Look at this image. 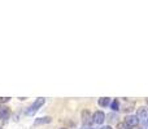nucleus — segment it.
Instances as JSON below:
<instances>
[{"instance_id":"1","label":"nucleus","mask_w":148,"mask_h":129,"mask_svg":"<svg viewBox=\"0 0 148 129\" xmlns=\"http://www.w3.org/2000/svg\"><path fill=\"white\" fill-rule=\"evenodd\" d=\"M44 102H46V98H43V97H39V98H36L35 102H34V103L31 105V106L29 107L27 110H26V115H34L39 109H40L42 106H43Z\"/></svg>"},{"instance_id":"7","label":"nucleus","mask_w":148,"mask_h":129,"mask_svg":"<svg viewBox=\"0 0 148 129\" xmlns=\"http://www.w3.org/2000/svg\"><path fill=\"white\" fill-rule=\"evenodd\" d=\"M52 119L49 116H46V118H39V119H36L35 122H34V124L35 125H40V124H48V123H51Z\"/></svg>"},{"instance_id":"2","label":"nucleus","mask_w":148,"mask_h":129,"mask_svg":"<svg viewBox=\"0 0 148 129\" xmlns=\"http://www.w3.org/2000/svg\"><path fill=\"white\" fill-rule=\"evenodd\" d=\"M136 118H138V120L143 122V124H146L148 122V109L147 107H139L138 112H136Z\"/></svg>"},{"instance_id":"17","label":"nucleus","mask_w":148,"mask_h":129,"mask_svg":"<svg viewBox=\"0 0 148 129\" xmlns=\"http://www.w3.org/2000/svg\"><path fill=\"white\" fill-rule=\"evenodd\" d=\"M0 129H1V128H0Z\"/></svg>"},{"instance_id":"3","label":"nucleus","mask_w":148,"mask_h":129,"mask_svg":"<svg viewBox=\"0 0 148 129\" xmlns=\"http://www.w3.org/2000/svg\"><path fill=\"white\" fill-rule=\"evenodd\" d=\"M92 120L96 124H103L105 120V114L103 111H96L94 115H92Z\"/></svg>"},{"instance_id":"11","label":"nucleus","mask_w":148,"mask_h":129,"mask_svg":"<svg viewBox=\"0 0 148 129\" xmlns=\"http://www.w3.org/2000/svg\"><path fill=\"white\" fill-rule=\"evenodd\" d=\"M9 99H10V97H5V98H3V97H1V98H0V102H4V103H5V102H8Z\"/></svg>"},{"instance_id":"16","label":"nucleus","mask_w":148,"mask_h":129,"mask_svg":"<svg viewBox=\"0 0 148 129\" xmlns=\"http://www.w3.org/2000/svg\"><path fill=\"white\" fill-rule=\"evenodd\" d=\"M147 102H148V99H147Z\"/></svg>"},{"instance_id":"4","label":"nucleus","mask_w":148,"mask_h":129,"mask_svg":"<svg viewBox=\"0 0 148 129\" xmlns=\"http://www.w3.org/2000/svg\"><path fill=\"white\" fill-rule=\"evenodd\" d=\"M125 123L129 125V127H136V125L139 124V120L138 118H136V115H127L125 119Z\"/></svg>"},{"instance_id":"12","label":"nucleus","mask_w":148,"mask_h":129,"mask_svg":"<svg viewBox=\"0 0 148 129\" xmlns=\"http://www.w3.org/2000/svg\"><path fill=\"white\" fill-rule=\"evenodd\" d=\"M139 129H148V123H146V124H143V125H140V128Z\"/></svg>"},{"instance_id":"10","label":"nucleus","mask_w":148,"mask_h":129,"mask_svg":"<svg viewBox=\"0 0 148 129\" xmlns=\"http://www.w3.org/2000/svg\"><path fill=\"white\" fill-rule=\"evenodd\" d=\"M118 129H133V128L129 127L126 123H120V124H118Z\"/></svg>"},{"instance_id":"15","label":"nucleus","mask_w":148,"mask_h":129,"mask_svg":"<svg viewBox=\"0 0 148 129\" xmlns=\"http://www.w3.org/2000/svg\"><path fill=\"white\" fill-rule=\"evenodd\" d=\"M88 129H92V128H88Z\"/></svg>"},{"instance_id":"8","label":"nucleus","mask_w":148,"mask_h":129,"mask_svg":"<svg viewBox=\"0 0 148 129\" xmlns=\"http://www.w3.org/2000/svg\"><path fill=\"white\" fill-rule=\"evenodd\" d=\"M99 105H100L101 107L108 106V105H110V98H108V97H104V98H100V99H99Z\"/></svg>"},{"instance_id":"13","label":"nucleus","mask_w":148,"mask_h":129,"mask_svg":"<svg viewBox=\"0 0 148 129\" xmlns=\"http://www.w3.org/2000/svg\"><path fill=\"white\" fill-rule=\"evenodd\" d=\"M101 129H112V127H109V125H105V127H101Z\"/></svg>"},{"instance_id":"14","label":"nucleus","mask_w":148,"mask_h":129,"mask_svg":"<svg viewBox=\"0 0 148 129\" xmlns=\"http://www.w3.org/2000/svg\"><path fill=\"white\" fill-rule=\"evenodd\" d=\"M61 129H65V128H61Z\"/></svg>"},{"instance_id":"5","label":"nucleus","mask_w":148,"mask_h":129,"mask_svg":"<svg viewBox=\"0 0 148 129\" xmlns=\"http://www.w3.org/2000/svg\"><path fill=\"white\" fill-rule=\"evenodd\" d=\"M82 122H83L84 125H88V124H91V123L94 122V120H92L91 114H90V111L84 110V111L82 112Z\"/></svg>"},{"instance_id":"6","label":"nucleus","mask_w":148,"mask_h":129,"mask_svg":"<svg viewBox=\"0 0 148 129\" xmlns=\"http://www.w3.org/2000/svg\"><path fill=\"white\" fill-rule=\"evenodd\" d=\"M9 116H10V110L5 106L0 107V118H1L3 120H7Z\"/></svg>"},{"instance_id":"9","label":"nucleus","mask_w":148,"mask_h":129,"mask_svg":"<svg viewBox=\"0 0 148 129\" xmlns=\"http://www.w3.org/2000/svg\"><path fill=\"white\" fill-rule=\"evenodd\" d=\"M118 103H120V102H118V99H114V101L110 103V107H112V110L117 111V110H118Z\"/></svg>"}]
</instances>
